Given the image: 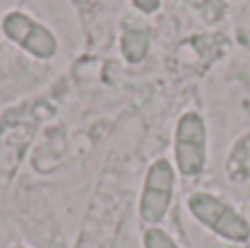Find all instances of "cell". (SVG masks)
I'll return each instance as SVG.
<instances>
[{
    "label": "cell",
    "instance_id": "obj_1",
    "mask_svg": "<svg viewBox=\"0 0 250 248\" xmlns=\"http://www.w3.org/2000/svg\"><path fill=\"white\" fill-rule=\"evenodd\" d=\"M187 211L195 222L230 244H244L250 240V222L224 198L211 191H193L187 198Z\"/></svg>",
    "mask_w": 250,
    "mask_h": 248
},
{
    "label": "cell",
    "instance_id": "obj_2",
    "mask_svg": "<svg viewBox=\"0 0 250 248\" xmlns=\"http://www.w3.org/2000/svg\"><path fill=\"white\" fill-rule=\"evenodd\" d=\"M208 132L204 117L195 110L180 114L173 130V167L185 178H198L207 167Z\"/></svg>",
    "mask_w": 250,
    "mask_h": 248
},
{
    "label": "cell",
    "instance_id": "obj_3",
    "mask_svg": "<svg viewBox=\"0 0 250 248\" xmlns=\"http://www.w3.org/2000/svg\"><path fill=\"white\" fill-rule=\"evenodd\" d=\"M176 167L169 158H156L145 171L141 198H138V218L147 227H158L167 218L176 193Z\"/></svg>",
    "mask_w": 250,
    "mask_h": 248
},
{
    "label": "cell",
    "instance_id": "obj_4",
    "mask_svg": "<svg viewBox=\"0 0 250 248\" xmlns=\"http://www.w3.org/2000/svg\"><path fill=\"white\" fill-rule=\"evenodd\" d=\"M0 29L9 42H13L18 48H22L26 55L35 57V60H53L60 51L57 35L44 22L29 16L26 11H20V9L4 13Z\"/></svg>",
    "mask_w": 250,
    "mask_h": 248
},
{
    "label": "cell",
    "instance_id": "obj_5",
    "mask_svg": "<svg viewBox=\"0 0 250 248\" xmlns=\"http://www.w3.org/2000/svg\"><path fill=\"white\" fill-rule=\"evenodd\" d=\"M143 18L145 16H141V13H132V16H125L121 22L119 48H121V55L127 64H141L151 48L149 26Z\"/></svg>",
    "mask_w": 250,
    "mask_h": 248
},
{
    "label": "cell",
    "instance_id": "obj_6",
    "mask_svg": "<svg viewBox=\"0 0 250 248\" xmlns=\"http://www.w3.org/2000/svg\"><path fill=\"white\" fill-rule=\"evenodd\" d=\"M143 248H180V246L165 228L147 227L143 231Z\"/></svg>",
    "mask_w": 250,
    "mask_h": 248
},
{
    "label": "cell",
    "instance_id": "obj_7",
    "mask_svg": "<svg viewBox=\"0 0 250 248\" xmlns=\"http://www.w3.org/2000/svg\"><path fill=\"white\" fill-rule=\"evenodd\" d=\"M129 4H132L134 11L141 13V16H154V13L160 11L163 0H129Z\"/></svg>",
    "mask_w": 250,
    "mask_h": 248
},
{
    "label": "cell",
    "instance_id": "obj_8",
    "mask_svg": "<svg viewBox=\"0 0 250 248\" xmlns=\"http://www.w3.org/2000/svg\"><path fill=\"white\" fill-rule=\"evenodd\" d=\"M9 248H29V246H22V244H13V246H9Z\"/></svg>",
    "mask_w": 250,
    "mask_h": 248
}]
</instances>
